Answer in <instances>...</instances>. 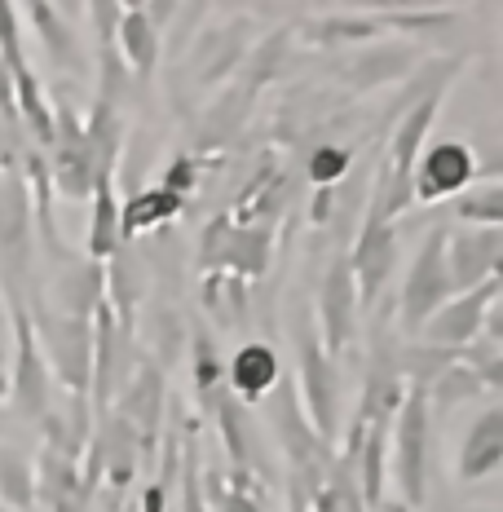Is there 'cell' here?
Segmentation results:
<instances>
[{"label": "cell", "instance_id": "d6986e66", "mask_svg": "<svg viewBox=\"0 0 503 512\" xmlns=\"http://www.w3.org/2000/svg\"><path fill=\"white\" fill-rule=\"evenodd\" d=\"M115 36H120V62L124 67L133 71L137 80H151L155 67H159V31L146 23L142 5H124Z\"/></svg>", "mask_w": 503, "mask_h": 512}, {"label": "cell", "instance_id": "83f0119b", "mask_svg": "<svg viewBox=\"0 0 503 512\" xmlns=\"http://www.w3.org/2000/svg\"><path fill=\"white\" fill-rule=\"evenodd\" d=\"M380 23L376 18H318V23H305V36L318 40V45H371L380 40Z\"/></svg>", "mask_w": 503, "mask_h": 512}, {"label": "cell", "instance_id": "603a6c76", "mask_svg": "<svg viewBox=\"0 0 503 512\" xmlns=\"http://www.w3.org/2000/svg\"><path fill=\"white\" fill-rule=\"evenodd\" d=\"M0 504L14 512L36 508V464L18 446H0Z\"/></svg>", "mask_w": 503, "mask_h": 512}, {"label": "cell", "instance_id": "52a82bcc", "mask_svg": "<svg viewBox=\"0 0 503 512\" xmlns=\"http://www.w3.org/2000/svg\"><path fill=\"white\" fill-rule=\"evenodd\" d=\"M53 111V142H49V186H58L62 199H89L98 177H93V159L89 146H84V124L76 120L71 102L58 93V106Z\"/></svg>", "mask_w": 503, "mask_h": 512}, {"label": "cell", "instance_id": "9a60e30c", "mask_svg": "<svg viewBox=\"0 0 503 512\" xmlns=\"http://www.w3.org/2000/svg\"><path fill=\"white\" fill-rule=\"evenodd\" d=\"M278 380H283V362H278V349L270 340H248V345H239L226 362V389L243 407L265 402L278 389Z\"/></svg>", "mask_w": 503, "mask_h": 512}, {"label": "cell", "instance_id": "7c38bea8", "mask_svg": "<svg viewBox=\"0 0 503 512\" xmlns=\"http://www.w3.org/2000/svg\"><path fill=\"white\" fill-rule=\"evenodd\" d=\"M473 177H477L473 146H464V142H433L420 159H415V168H411V199L442 204V199L464 195V190L473 186Z\"/></svg>", "mask_w": 503, "mask_h": 512}, {"label": "cell", "instance_id": "8fae6325", "mask_svg": "<svg viewBox=\"0 0 503 512\" xmlns=\"http://www.w3.org/2000/svg\"><path fill=\"white\" fill-rule=\"evenodd\" d=\"M318 340H323L327 358L336 362L349 349L353 332H358V283H353L349 256L340 252L336 261L327 265L323 287H318Z\"/></svg>", "mask_w": 503, "mask_h": 512}, {"label": "cell", "instance_id": "d4e9b609", "mask_svg": "<svg viewBox=\"0 0 503 512\" xmlns=\"http://www.w3.org/2000/svg\"><path fill=\"white\" fill-rule=\"evenodd\" d=\"M455 217L464 221L468 230H499L503 226V186L499 181L468 186L464 195L455 199Z\"/></svg>", "mask_w": 503, "mask_h": 512}, {"label": "cell", "instance_id": "cb8c5ba5", "mask_svg": "<svg viewBox=\"0 0 503 512\" xmlns=\"http://www.w3.org/2000/svg\"><path fill=\"white\" fill-rule=\"evenodd\" d=\"M27 18L36 23L40 40H45L49 58L58 62L62 71H71L80 62V45H76V31H71V23L62 18V5H27Z\"/></svg>", "mask_w": 503, "mask_h": 512}, {"label": "cell", "instance_id": "f546056e", "mask_svg": "<svg viewBox=\"0 0 503 512\" xmlns=\"http://www.w3.org/2000/svg\"><path fill=\"white\" fill-rule=\"evenodd\" d=\"M481 389H486V384H481L477 376H473V371H468L464 367V362H455V367H446L442 371V376H437L433 384H428V389H424V398L428 402H433V407L437 411H455L459 407V402H468V398H477V393Z\"/></svg>", "mask_w": 503, "mask_h": 512}, {"label": "cell", "instance_id": "7402d4cb", "mask_svg": "<svg viewBox=\"0 0 503 512\" xmlns=\"http://www.w3.org/2000/svg\"><path fill=\"white\" fill-rule=\"evenodd\" d=\"M203 309L217 327H239L248 318V283L234 274H203Z\"/></svg>", "mask_w": 503, "mask_h": 512}, {"label": "cell", "instance_id": "d6a6232c", "mask_svg": "<svg viewBox=\"0 0 503 512\" xmlns=\"http://www.w3.org/2000/svg\"><path fill=\"white\" fill-rule=\"evenodd\" d=\"M217 512H265V508H261V499H256L248 486L234 482L230 490H221V508Z\"/></svg>", "mask_w": 503, "mask_h": 512}, {"label": "cell", "instance_id": "3957f363", "mask_svg": "<svg viewBox=\"0 0 503 512\" xmlns=\"http://www.w3.org/2000/svg\"><path fill=\"white\" fill-rule=\"evenodd\" d=\"M93 327V354H89V411L102 415L115 407V398H120L124 380L133 376L137 358H133V332L128 327L115 323L111 305H98L89 318Z\"/></svg>", "mask_w": 503, "mask_h": 512}, {"label": "cell", "instance_id": "e575fe53", "mask_svg": "<svg viewBox=\"0 0 503 512\" xmlns=\"http://www.w3.org/2000/svg\"><path fill=\"white\" fill-rule=\"evenodd\" d=\"M49 512H89V499H71V504H62V508H49Z\"/></svg>", "mask_w": 503, "mask_h": 512}, {"label": "cell", "instance_id": "484cf974", "mask_svg": "<svg viewBox=\"0 0 503 512\" xmlns=\"http://www.w3.org/2000/svg\"><path fill=\"white\" fill-rule=\"evenodd\" d=\"M248 106H252L248 84H234L230 93H221V102L212 106L208 120H203V142L217 146V142H226V137H234L243 128V120H248Z\"/></svg>", "mask_w": 503, "mask_h": 512}, {"label": "cell", "instance_id": "4316f807", "mask_svg": "<svg viewBox=\"0 0 503 512\" xmlns=\"http://www.w3.org/2000/svg\"><path fill=\"white\" fill-rule=\"evenodd\" d=\"M459 354H451V349H437V345H424V340H415V345L398 349V376H406L411 384H420V389H428L437 376H442L446 367H455Z\"/></svg>", "mask_w": 503, "mask_h": 512}, {"label": "cell", "instance_id": "4dcf8cb0", "mask_svg": "<svg viewBox=\"0 0 503 512\" xmlns=\"http://www.w3.org/2000/svg\"><path fill=\"white\" fill-rule=\"evenodd\" d=\"M353 173V146L349 142H327L314 146V155H309V181H314L318 190H336L340 181Z\"/></svg>", "mask_w": 503, "mask_h": 512}, {"label": "cell", "instance_id": "30bf717a", "mask_svg": "<svg viewBox=\"0 0 503 512\" xmlns=\"http://www.w3.org/2000/svg\"><path fill=\"white\" fill-rule=\"evenodd\" d=\"M495 309H499V279H490L464 296H451V301L424 323L420 340L424 345H437V349H451V354H464V349L486 332V318L495 314Z\"/></svg>", "mask_w": 503, "mask_h": 512}, {"label": "cell", "instance_id": "836d02e7", "mask_svg": "<svg viewBox=\"0 0 503 512\" xmlns=\"http://www.w3.org/2000/svg\"><path fill=\"white\" fill-rule=\"evenodd\" d=\"M371 512H411V508H406L402 499H380V504L371 508Z\"/></svg>", "mask_w": 503, "mask_h": 512}, {"label": "cell", "instance_id": "2e32d148", "mask_svg": "<svg viewBox=\"0 0 503 512\" xmlns=\"http://www.w3.org/2000/svg\"><path fill=\"white\" fill-rule=\"evenodd\" d=\"M415 58H420V53H415V45H406V40H371V45L340 71V80L349 84V93H371V89H384V84L411 76Z\"/></svg>", "mask_w": 503, "mask_h": 512}, {"label": "cell", "instance_id": "f1b7e54d", "mask_svg": "<svg viewBox=\"0 0 503 512\" xmlns=\"http://www.w3.org/2000/svg\"><path fill=\"white\" fill-rule=\"evenodd\" d=\"M190 371H195L199 402H208L212 393L226 389V362H221V354H217V345H212L208 332H195V340H190Z\"/></svg>", "mask_w": 503, "mask_h": 512}, {"label": "cell", "instance_id": "7a4b0ae2", "mask_svg": "<svg viewBox=\"0 0 503 512\" xmlns=\"http://www.w3.org/2000/svg\"><path fill=\"white\" fill-rule=\"evenodd\" d=\"M446 234L451 226H437L424 234L420 252H415L411 270L402 283V305H398V323L406 336H420L424 323L451 301V274H446Z\"/></svg>", "mask_w": 503, "mask_h": 512}, {"label": "cell", "instance_id": "44dd1931", "mask_svg": "<svg viewBox=\"0 0 503 512\" xmlns=\"http://www.w3.org/2000/svg\"><path fill=\"white\" fill-rule=\"evenodd\" d=\"M93 204V221H89V261L106 265L115 252L124 248L120 243V199H115V181H98L89 195Z\"/></svg>", "mask_w": 503, "mask_h": 512}, {"label": "cell", "instance_id": "e0dca14e", "mask_svg": "<svg viewBox=\"0 0 503 512\" xmlns=\"http://www.w3.org/2000/svg\"><path fill=\"white\" fill-rule=\"evenodd\" d=\"M248 53H252V45H248V23H243V18H234L230 27L208 31V36L195 45V53H190L195 84L199 89H217L221 80L234 76V67H239Z\"/></svg>", "mask_w": 503, "mask_h": 512}, {"label": "cell", "instance_id": "ac0fdd59", "mask_svg": "<svg viewBox=\"0 0 503 512\" xmlns=\"http://www.w3.org/2000/svg\"><path fill=\"white\" fill-rule=\"evenodd\" d=\"M503 464V407L477 415V424L464 433L459 446V482H486Z\"/></svg>", "mask_w": 503, "mask_h": 512}, {"label": "cell", "instance_id": "5b68a950", "mask_svg": "<svg viewBox=\"0 0 503 512\" xmlns=\"http://www.w3.org/2000/svg\"><path fill=\"white\" fill-rule=\"evenodd\" d=\"M305 411L309 433L331 451L340 429V402H336V362L327 358L323 340L309 323H301V393H296Z\"/></svg>", "mask_w": 503, "mask_h": 512}, {"label": "cell", "instance_id": "ffe728a7", "mask_svg": "<svg viewBox=\"0 0 503 512\" xmlns=\"http://www.w3.org/2000/svg\"><path fill=\"white\" fill-rule=\"evenodd\" d=\"M181 204H186V199L168 195L164 186H151V190L128 195L120 204V243L137 239V234H146V230H164L168 221L181 212Z\"/></svg>", "mask_w": 503, "mask_h": 512}, {"label": "cell", "instance_id": "1f68e13d", "mask_svg": "<svg viewBox=\"0 0 503 512\" xmlns=\"http://www.w3.org/2000/svg\"><path fill=\"white\" fill-rule=\"evenodd\" d=\"M376 23L384 31H428V27H451L455 23V9H411V5H398V9H384L376 14Z\"/></svg>", "mask_w": 503, "mask_h": 512}, {"label": "cell", "instance_id": "ba28073f", "mask_svg": "<svg viewBox=\"0 0 503 512\" xmlns=\"http://www.w3.org/2000/svg\"><path fill=\"white\" fill-rule=\"evenodd\" d=\"M49 367L45 354L36 345V327H31V309L14 305V367H9V402L23 420H45L49 415V398H53V384H49Z\"/></svg>", "mask_w": 503, "mask_h": 512}, {"label": "cell", "instance_id": "5bb4252c", "mask_svg": "<svg viewBox=\"0 0 503 512\" xmlns=\"http://www.w3.org/2000/svg\"><path fill=\"white\" fill-rule=\"evenodd\" d=\"M345 256H349L353 283H358V309L376 305L393 265H398V226H362L353 252Z\"/></svg>", "mask_w": 503, "mask_h": 512}, {"label": "cell", "instance_id": "9c48e42d", "mask_svg": "<svg viewBox=\"0 0 503 512\" xmlns=\"http://www.w3.org/2000/svg\"><path fill=\"white\" fill-rule=\"evenodd\" d=\"M115 415L142 437L146 460H155V442H159V429H164V415H168V380L155 358H137L133 376L124 380L120 398H115Z\"/></svg>", "mask_w": 503, "mask_h": 512}, {"label": "cell", "instance_id": "8992f818", "mask_svg": "<svg viewBox=\"0 0 503 512\" xmlns=\"http://www.w3.org/2000/svg\"><path fill=\"white\" fill-rule=\"evenodd\" d=\"M0 265H5V283L14 305H27L23 287L31 274V195L23 173L0 177Z\"/></svg>", "mask_w": 503, "mask_h": 512}, {"label": "cell", "instance_id": "6da1fadb", "mask_svg": "<svg viewBox=\"0 0 503 512\" xmlns=\"http://www.w3.org/2000/svg\"><path fill=\"white\" fill-rule=\"evenodd\" d=\"M36 305L40 309L31 314V327H36V345L45 354L49 376L67 384V398H89V354H93L89 318H67L58 309H49L45 301Z\"/></svg>", "mask_w": 503, "mask_h": 512}, {"label": "cell", "instance_id": "4fadbf2b", "mask_svg": "<svg viewBox=\"0 0 503 512\" xmlns=\"http://www.w3.org/2000/svg\"><path fill=\"white\" fill-rule=\"evenodd\" d=\"M503 234L499 230H459L446 234V274H451V296H464L473 287L499 279Z\"/></svg>", "mask_w": 503, "mask_h": 512}, {"label": "cell", "instance_id": "277c9868", "mask_svg": "<svg viewBox=\"0 0 503 512\" xmlns=\"http://www.w3.org/2000/svg\"><path fill=\"white\" fill-rule=\"evenodd\" d=\"M398 451H393V464H398V486H402V504L420 508L428 495V442H433V411H428V398L420 384H406L398 411Z\"/></svg>", "mask_w": 503, "mask_h": 512}]
</instances>
